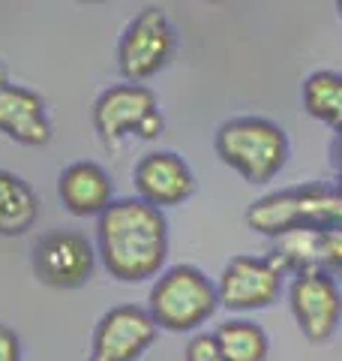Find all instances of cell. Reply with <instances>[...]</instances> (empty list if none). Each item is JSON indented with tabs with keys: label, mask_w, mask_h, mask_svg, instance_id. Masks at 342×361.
<instances>
[{
	"label": "cell",
	"mask_w": 342,
	"mask_h": 361,
	"mask_svg": "<svg viewBox=\"0 0 342 361\" xmlns=\"http://www.w3.org/2000/svg\"><path fill=\"white\" fill-rule=\"evenodd\" d=\"M246 226L267 238L334 229V226H342V187L303 184L261 196L249 205Z\"/></svg>",
	"instance_id": "7a4b0ae2"
},
{
	"label": "cell",
	"mask_w": 342,
	"mask_h": 361,
	"mask_svg": "<svg viewBox=\"0 0 342 361\" xmlns=\"http://www.w3.org/2000/svg\"><path fill=\"white\" fill-rule=\"evenodd\" d=\"M216 157L249 184H267L289 163V135L270 118H232L216 130Z\"/></svg>",
	"instance_id": "3957f363"
},
{
	"label": "cell",
	"mask_w": 342,
	"mask_h": 361,
	"mask_svg": "<svg viewBox=\"0 0 342 361\" xmlns=\"http://www.w3.org/2000/svg\"><path fill=\"white\" fill-rule=\"evenodd\" d=\"M184 361H225L213 334H196L184 349Z\"/></svg>",
	"instance_id": "ac0fdd59"
},
{
	"label": "cell",
	"mask_w": 342,
	"mask_h": 361,
	"mask_svg": "<svg viewBox=\"0 0 342 361\" xmlns=\"http://www.w3.org/2000/svg\"><path fill=\"white\" fill-rule=\"evenodd\" d=\"M285 271L273 253L267 256H234L232 262L222 268L220 280H216V295H220V307L249 313V310H265L282 295L285 289Z\"/></svg>",
	"instance_id": "8992f818"
},
{
	"label": "cell",
	"mask_w": 342,
	"mask_h": 361,
	"mask_svg": "<svg viewBox=\"0 0 342 361\" xmlns=\"http://www.w3.org/2000/svg\"><path fill=\"white\" fill-rule=\"evenodd\" d=\"M289 307L300 334L310 343H324L342 322V292L334 274L324 268H310L291 277Z\"/></svg>",
	"instance_id": "ba28073f"
},
{
	"label": "cell",
	"mask_w": 342,
	"mask_h": 361,
	"mask_svg": "<svg viewBox=\"0 0 342 361\" xmlns=\"http://www.w3.org/2000/svg\"><path fill=\"white\" fill-rule=\"evenodd\" d=\"M96 256L120 283L156 280L168 259V220L144 199H114L96 220Z\"/></svg>",
	"instance_id": "6da1fadb"
},
{
	"label": "cell",
	"mask_w": 342,
	"mask_h": 361,
	"mask_svg": "<svg viewBox=\"0 0 342 361\" xmlns=\"http://www.w3.org/2000/svg\"><path fill=\"white\" fill-rule=\"evenodd\" d=\"M273 259L291 277L310 268H324L327 274L342 280V226H334V229H324V232L282 235V238H277Z\"/></svg>",
	"instance_id": "4fadbf2b"
},
{
	"label": "cell",
	"mask_w": 342,
	"mask_h": 361,
	"mask_svg": "<svg viewBox=\"0 0 342 361\" xmlns=\"http://www.w3.org/2000/svg\"><path fill=\"white\" fill-rule=\"evenodd\" d=\"M135 196L153 208H177L196 193L192 169L175 151H151L144 154L132 169Z\"/></svg>",
	"instance_id": "8fae6325"
},
{
	"label": "cell",
	"mask_w": 342,
	"mask_h": 361,
	"mask_svg": "<svg viewBox=\"0 0 342 361\" xmlns=\"http://www.w3.org/2000/svg\"><path fill=\"white\" fill-rule=\"evenodd\" d=\"M334 160H336V172H339V180H342V135L336 139V148H334Z\"/></svg>",
	"instance_id": "ffe728a7"
},
{
	"label": "cell",
	"mask_w": 342,
	"mask_h": 361,
	"mask_svg": "<svg viewBox=\"0 0 342 361\" xmlns=\"http://www.w3.org/2000/svg\"><path fill=\"white\" fill-rule=\"evenodd\" d=\"M94 127L108 148H118L123 135H139L144 142L159 139L165 130V121L153 90L127 82V85H114L108 90H102L96 97Z\"/></svg>",
	"instance_id": "5b68a950"
},
{
	"label": "cell",
	"mask_w": 342,
	"mask_h": 361,
	"mask_svg": "<svg viewBox=\"0 0 342 361\" xmlns=\"http://www.w3.org/2000/svg\"><path fill=\"white\" fill-rule=\"evenodd\" d=\"M0 133L27 148H39L51 139L45 99L30 87L13 85L0 70Z\"/></svg>",
	"instance_id": "7c38bea8"
},
{
	"label": "cell",
	"mask_w": 342,
	"mask_h": 361,
	"mask_svg": "<svg viewBox=\"0 0 342 361\" xmlns=\"http://www.w3.org/2000/svg\"><path fill=\"white\" fill-rule=\"evenodd\" d=\"M220 307L216 283L196 265H171L153 280L147 295V313L163 331H198Z\"/></svg>",
	"instance_id": "277c9868"
},
{
	"label": "cell",
	"mask_w": 342,
	"mask_h": 361,
	"mask_svg": "<svg viewBox=\"0 0 342 361\" xmlns=\"http://www.w3.org/2000/svg\"><path fill=\"white\" fill-rule=\"evenodd\" d=\"M39 220V199L15 172L0 169V238H21Z\"/></svg>",
	"instance_id": "9a60e30c"
},
{
	"label": "cell",
	"mask_w": 342,
	"mask_h": 361,
	"mask_svg": "<svg viewBox=\"0 0 342 361\" xmlns=\"http://www.w3.org/2000/svg\"><path fill=\"white\" fill-rule=\"evenodd\" d=\"M159 325L147 307L139 304H118L102 313L90 337L87 361H139L153 346Z\"/></svg>",
	"instance_id": "30bf717a"
},
{
	"label": "cell",
	"mask_w": 342,
	"mask_h": 361,
	"mask_svg": "<svg viewBox=\"0 0 342 361\" xmlns=\"http://www.w3.org/2000/svg\"><path fill=\"white\" fill-rule=\"evenodd\" d=\"M213 341L225 361H267V331L253 319H225L216 325Z\"/></svg>",
	"instance_id": "e0dca14e"
},
{
	"label": "cell",
	"mask_w": 342,
	"mask_h": 361,
	"mask_svg": "<svg viewBox=\"0 0 342 361\" xmlns=\"http://www.w3.org/2000/svg\"><path fill=\"white\" fill-rule=\"evenodd\" d=\"M336 13H339V18H342V0H336Z\"/></svg>",
	"instance_id": "44dd1931"
},
{
	"label": "cell",
	"mask_w": 342,
	"mask_h": 361,
	"mask_svg": "<svg viewBox=\"0 0 342 361\" xmlns=\"http://www.w3.org/2000/svg\"><path fill=\"white\" fill-rule=\"evenodd\" d=\"M300 99L306 115L327 123L330 130L342 135V73L334 70H315L306 75L300 87Z\"/></svg>",
	"instance_id": "2e32d148"
},
{
	"label": "cell",
	"mask_w": 342,
	"mask_h": 361,
	"mask_svg": "<svg viewBox=\"0 0 342 361\" xmlns=\"http://www.w3.org/2000/svg\"><path fill=\"white\" fill-rule=\"evenodd\" d=\"M57 196L72 217H102L114 202V180L99 163L78 160L57 178Z\"/></svg>",
	"instance_id": "5bb4252c"
},
{
	"label": "cell",
	"mask_w": 342,
	"mask_h": 361,
	"mask_svg": "<svg viewBox=\"0 0 342 361\" xmlns=\"http://www.w3.org/2000/svg\"><path fill=\"white\" fill-rule=\"evenodd\" d=\"M175 54V27L159 6H144L135 16L118 45V66L127 82L141 85L153 78Z\"/></svg>",
	"instance_id": "52a82bcc"
},
{
	"label": "cell",
	"mask_w": 342,
	"mask_h": 361,
	"mask_svg": "<svg viewBox=\"0 0 342 361\" xmlns=\"http://www.w3.org/2000/svg\"><path fill=\"white\" fill-rule=\"evenodd\" d=\"M96 259V244H90L87 235L54 229L33 244V274L51 289H78L94 277Z\"/></svg>",
	"instance_id": "9c48e42d"
},
{
	"label": "cell",
	"mask_w": 342,
	"mask_h": 361,
	"mask_svg": "<svg viewBox=\"0 0 342 361\" xmlns=\"http://www.w3.org/2000/svg\"><path fill=\"white\" fill-rule=\"evenodd\" d=\"M0 361H21V341L9 325L0 322Z\"/></svg>",
	"instance_id": "d6986e66"
}]
</instances>
